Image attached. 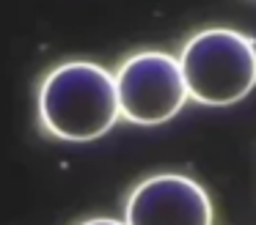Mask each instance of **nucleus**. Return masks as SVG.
Here are the masks:
<instances>
[{
	"mask_svg": "<svg viewBox=\"0 0 256 225\" xmlns=\"http://www.w3.org/2000/svg\"><path fill=\"white\" fill-rule=\"evenodd\" d=\"M39 115L58 140L88 143L108 135L118 118L113 74L91 60L58 66L42 82Z\"/></svg>",
	"mask_w": 256,
	"mask_h": 225,
	"instance_id": "f257e3e1",
	"label": "nucleus"
},
{
	"mask_svg": "<svg viewBox=\"0 0 256 225\" xmlns=\"http://www.w3.org/2000/svg\"><path fill=\"white\" fill-rule=\"evenodd\" d=\"M113 82H116L118 115L132 124H166L188 102L179 60L157 49H146L127 58Z\"/></svg>",
	"mask_w": 256,
	"mask_h": 225,
	"instance_id": "7ed1b4c3",
	"label": "nucleus"
},
{
	"mask_svg": "<svg viewBox=\"0 0 256 225\" xmlns=\"http://www.w3.org/2000/svg\"><path fill=\"white\" fill-rule=\"evenodd\" d=\"M83 225H124V223L110 220V217H94V220H88V223H83Z\"/></svg>",
	"mask_w": 256,
	"mask_h": 225,
	"instance_id": "39448f33",
	"label": "nucleus"
},
{
	"mask_svg": "<svg viewBox=\"0 0 256 225\" xmlns=\"http://www.w3.org/2000/svg\"><path fill=\"white\" fill-rule=\"evenodd\" d=\"M179 71L188 96L201 104L226 107L256 85V44L232 27H210L184 44Z\"/></svg>",
	"mask_w": 256,
	"mask_h": 225,
	"instance_id": "f03ea898",
	"label": "nucleus"
},
{
	"mask_svg": "<svg viewBox=\"0 0 256 225\" xmlns=\"http://www.w3.org/2000/svg\"><path fill=\"white\" fill-rule=\"evenodd\" d=\"M124 225H212V201L188 176H152L132 190Z\"/></svg>",
	"mask_w": 256,
	"mask_h": 225,
	"instance_id": "20e7f679",
	"label": "nucleus"
}]
</instances>
